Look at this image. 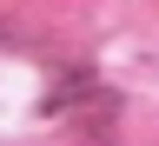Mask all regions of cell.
<instances>
[{"mask_svg":"<svg viewBox=\"0 0 159 146\" xmlns=\"http://www.w3.org/2000/svg\"><path fill=\"white\" fill-rule=\"evenodd\" d=\"M7 40H13V33H7V27H0V47H7Z\"/></svg>","mask_w":159,"mask_h":146,"instance_id":"cell-1","label":"cell"}]
</instances>
